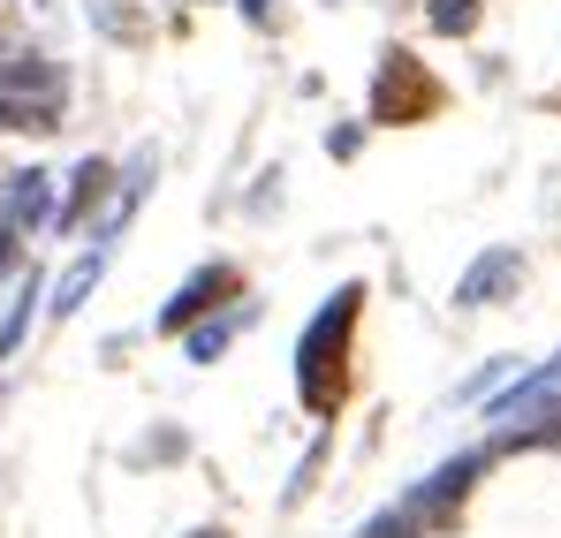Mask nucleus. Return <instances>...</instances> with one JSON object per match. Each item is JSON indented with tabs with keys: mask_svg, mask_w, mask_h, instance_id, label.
<instances>
[{
	"mask_svg": "<svg viewBox=\"0 0 561 538\" xmlns=\"http://www.w3.org/2000/svg\"><path fill=\"white\" fill-rule=\"evenodd\" d=\"M99 273H106V251H84V259H77V266L61 273V288H54V296H46V304H54V319H77V311H84V296H92L99 288Z\"/></svg>",
	"mask_w": 561,
	"mask_h": 538,
	"instance_id": "nucleus-8",
	"label": "nucleus"
},
{
	"mask_svg": "<svg viewBox=\"0 0 561 538\" xmlns=\"http://www.w3.org/2000/svg\"><path fill=\"white\" fill-rule=\"evenodd\" d=\"M236 8H243V23H259V31L274 23V0H236Z\"/></svg>",
	"mask_w": 561,
	"mask_h": 538,
	"instance_id": "nucleus-13",
	"label": "nucleus"
},
{
	"mask_svg": "<svg viewBox=\"0 0 561 538\" xmlns=\"http://www.w3.org/2000/svg\"><path fill=\"white\" fill-rule=\"evenodd\" d=\"M516 288H524V259H516L508 243H493L485 259H470L456 304H463V311H478V304H501V296H516Z\"/></svg>",
	"mask_w": 561,
	"mask_h": 538,
	"instance_id": "nucleus-6",
	"label": "nucleus"
},
{
	"mask_svg": "<svg viewBox=\"0 0 561 538\" xmlns=\"http://www.w3.org/2000/svg\"><path fill=\"white\" fill-rule=\"evenodd\" d=\"M0 213L15 220V236H46V220H54V182H46V168L0 175Z\"/></svg>",
	"mask_w": 561,
	"mask_h": 538,
	"instance_id": "nucleus-5",
	"label": "nucleus"
},
{
	"mask_svg": "<svg viewBox=\"0 0 561 538\" xmlns=\"http://www.w3.org/2000/svg\"><path fill=\"white\" fill-rule=\"evenodd\" d=\"M365 106H373V122H425V114H440V106H448V91H440V77H433L410 46H387V54H379V69H373Z\"/></svg>",
	"mask_w": 561,
	"mask_h": 538,
	"instance_id": "nucleus-2",
	"label": "nucleus"
},
{
	"mask_svg": "<svg viewBox=\"0 0 561 538\" xmlns=\"http://www.w3.org/2000/svg\"><path fill=\"white\" fill-rule=\"evenodd\" d=\"M478 470H485V455H456V462H440L425 485H410L402 516H410V524H425V531H440V524L456 516V501H463L470 485H478Z\"/></svg>",
	"mask_w": 561,
	"mask_h": 538,
	"instance_id": "nucleus-4",
	"label": "nucleus"
},
{
	"mask_svg": "<svg viewBox=\"0 0 561 538\" xmlns=\"http://www.w3.org/2000/svg\"><path fill=\"white\" fill-rule=\"evenodd\" d=\"M228 296H243V273L228 266V259H205V266L160 304V334H183V327L205 319V311H228Z\"/></svg>",
	"mask_w": 561,
	"mask_h": 538,
	"instance_id": "nucleus-3",
	"label": "nucleus"
},
{
	"mask_svg": "<svg viewBox=\"0 0 561 538\" xmlns=\"http://www.w3.org/2000/svg\"><path fill=\"white\" fill-rule=\"evenodd\" d=\"M478 8H485V0H425V31L470 38V31H478Z\"/></svg>",
	"mask_w": 561,
	"mask_h": 538,
	"instance_id": "nucleus-11",
	"label": "nucleus"
},
{
	"mask_svg": "<svg viewBox=\"0 0 561 538\" xmlns=\"http://www.w3.org/2000/svg\"><path fill=\"white\" fill-rule=\"evenodd\" d=\"M243 327H251V311H236V304H228L220 319H205V327H197V334L183 342V357H190V364H220V350H228Z\"/></svg>",
	"mask_w": 561,
	"mask_h": 538,
	"instance_id": "nucleus-9",
	"label": "nucleus"
},
{
	"mask_svg": "<svg viewBox=\"0 0 561 538\" xmlns=\"http://www.w3.org/2000/svg\"><path fill=\"white\" fill-rule=\"evenodd\" d=\"M357 145H365V129H357V122H342V129H334V137H327V152H334V160H350V152H357Z\"/></svg>",
	"mask_w": 561,
	"mask_h": 538,
	"instance_id": "nucleus-12",
	"label": "nucleus"
},
{
	"mask_svg": "<svg viewBox=\"0 0 561 538\" xmlns=\"http://www.w3.org/2000/svg\"><path fill=\"white\" fill-rule=\"evenodd\" d=\"M357 319H365V281L334 288V304L304 327L296 342V387H304V410L311 417H334L357 387V364H350V342H357Z\"/></svg>",
	"mask_w": 561,
	"mask_h": 538,
	"instance_id": "nucleus-1",
	"label": "nucleus"
},
{
	"mask_svg": "<svg viewBox=\"0 0 561 538\" xmlns=\"http://www.w3.org/2000/svg\"><path fill=\"white\" fill-rule=\"evenodd\" d=\"M114 190V160H84L77 175H69V197H54V220H46V236H77L84 220H92V205Z\"/></svg>",
	"mask_w": 561,
	"mask_h": 538,
	"instance_id": "nucleus-7",
	"label": "nucleus"
},
{
	"mask_svg": "<svg viewBox=\"0 0 561 538\" xmlns=\"http://www.w3.org/2000/svg\"><path fill=\"white\" fill-rule=\"evenodd\" d=\"M38 296H46V281H38V273H23V281H15V296H8V311H0V357H15V350H23V327H31Z\"/></svg>",
	"mask_w": 561,
	"mask_h": 538,
	"instance_id": "nucleus-10",
	"label": "nucleus"
},
{
	"mask_svg": "<svg viewBox=\"0 0 561 538\" xmlns=\"http://www.w3.org/2000/svg\"><path fill=\"white\" fill-rule=\"evenodd\" d=\"M190 538H228V531H220V524H205V531H190Z\"/></svg>",
	"mask_w": 561,
	"mask_h": 538,
	"instance_id": "nucleus-14",
	"label": "nucleus"
}]
</instances>
